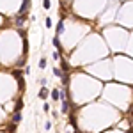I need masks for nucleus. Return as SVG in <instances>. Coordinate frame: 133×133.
Listing matches in <instances>:
<instances>
[{"mask_svg": "<svg viewBox=\"0 0 133 133\" xmlns=\"http://www.w3.org/2000/svg\"><path fill=\"white\" fill-rule=\"evenodd\" d=\"M39 98H41V99H46V98H48V89H46V87H43L41 91H39Z\"/></svg>", "mask_w": 133, "mask_h": 133, "instance_id": "nucleus-6", "label": "nucleus"}, {"mask_svg": "<svg viewBox=\"0 0 133 133\" xmlns=\"http://www.w3.org/2000/svg\"><path fill=\"white\" fill-rule=\"evenodd\" d=\"M21 108H23V103H18V105H16V108H14V112H21Z\"/></svg>", "mask_w": 133, "mask_h": 133, "instance_id": "nucleus-12", "label": "nucleus"}, {"mask_svg": "<svg viewBox=\"0 0 133 133\" xmlns=\"http://www.w3.org/2000/svg\"><path fill=\"white\" fill-rule=\"evenodd\" d=\"M44 130H51V123H50V121L44 123Z\"/></svg>", "mask_w": 133, "mask_h": 133, "instance_id": "nucleus-14", "label": "nucleus"}, {"mask_svg": "<svg viewBox=\"0 0 133 133\" xmlns=\"http://www.w3.org/2000/svg\"><path fill=\"white\" fill-rule=\"evenodd\" d=\"M53 44H55L57 48H61V41H59V37H57V36L53 37Z\"/></svg>", "mask_w": 133, "mask_h": 133, "instance_id": "nucleus-11", "label": "nucleus"}, {"mask_svg": "<svg viewBox=\"0 0 133 133\" xmlns=\"http://www.w3.org/2000/svg\"><path fill=\"white\" fill-rule=\"evenodd\" d=\"M43 110H44V112H50V110H51V107L48 105V103H44V105H43Z\"/></svg>", "mask_w": 133, "mask_h": 133, "instance_id": "nucleus-13", "label": "nucleus"}, {"mask_svg": "<svg viewBox=\"0 0 133 133\" xmlns=\"http://www.w3.org/2000/svg\"><path fill=\"white\" fill-rule=\"evenodd\" d=\"M51 99L53 101H59L61 99V89H53L51 91Z\"/></svg>", "mask_w": 133, "mask_h": 133, "instance_id": "nucleus-4", "label": "nucleus"}, {"mask_svg": "<svg viewBox=\"0 0 133 133\" xmlns=\"http://www.w3.org/2000/svg\"><path fill=\"white\" fill-rule=\"evenodd\" d=\"M29 2H30V0H23V5L20 7V12H18V16H23V14L27 12V9H29Z\"/></svg>", "mask_w": 133, "mask_h": 133, "instance_id": "nucleus-3", "label": "nucleus"}, {"mask_svg": "<svg viewBox=\"0 0 133 133\" xmlns=\"http://www.w3.org/2000/svg\"><path fill=\"white\" fill-rule=\"evenodd\" d=\"M39 83H41L43 87H44V85H46V78H41V80H39Z\"/></svg>", "mask_w": 133, "mask_h": 133, "instance_id": "nucleus-15", "label": "nucleus"}, {"mask_svg": "<svg viewBox=\"0 0 133 133\" xmlns=\"http://www.w3.org/2000/svg\"><path fill=\"white\" fill-rule=\"evenodd\" d=\"M62 82H64V85H68V82H69V76H68V73H64V75H62Z\"/></svg>", "mask_w": 133, "mask_h": 133, "instance_id": "nucleus-8", "label": "nucleus"}, {"mask_svg": "<svg viewBox=\"0 0 133 133\" xmlns=\"http://www.w3.org/2000/svg\"><path fill=\"white\" fill-rule=\"evenodd\" d=\"M39 68H41V69L46 68V59H41V61H39Z\"/></svg>", "mask_w": 133, "mask_h": 133, "instance_id": "nucleus-10", "label": "nucleus"}, {"mask_svg": "<svg viewBox=\"0 0 133 133\" xmlns=\"http://www.w3.org/2000/svg\"><path fill=\"white\" fill-rule=\"evenodd\" d=\"M61 112H62V114H68V112H69V101H68V98H66V99H62Z\"/></svg>", "mask_w": 133, "mask_h": 133, "instance_id": "nucleus-2", "label": "nucleus"}, {"mask_svg": "<svg viewBox=\"0 0 133 133\" xmlns=\"http://www.w3.org/2000/svg\"><path fill=\"white\" fill-rule=\"evenodd\" d=\"M51 25H53V23H51V20H50V18H46V20H44V27H46V29H50Z\"/></svg>", "mask_w": 133, "mask_h": 133, "instance_id": "nucleus-9", "label": "nucleus"}, {"mask_svg": "<svg viewBox=\"0 0 133 133\" xmlns=\"http://www.w3.org/2000/svg\"><path fill=\"white\" fill-rule=\"evenodd\" d=\"M12 123L14 124L21 123V112H14V115H12Z\"/></svg>", "mask_w": 133, "mask_h": 133, "instance_id": "nucleus-5", "label": "nucleus"}, {"mask_svg": "<svg viewBox=\"0 0 133 133\" xmlns=\"http://www.w3.org/2000/svg\"><path fill=\"white\" fill-rule=\"evenodd\" d=\"M53 73H55V76H59V78H62V71L59 69V68H53Z\"/></svg>", "mask_w": 133, "mask_h": 133, "instance_id": "nucleus-7", "label": "nucleus"}, {"mask_svg": "<svg viewBox=\"0 0 133 133\" xmlns=\"http://www.w3.org/2000/svg\"><path fill=\"white\" fill-rule=\"evenodd\" d=\"M62 30H64V20H59V23H57V27H55V36L59 37L62 34Z\"/></svg>", "mask_w": 133, "mask_h": 133, "instance_id": "nucleus-1", "label": "nucleus"}]
</instances>
